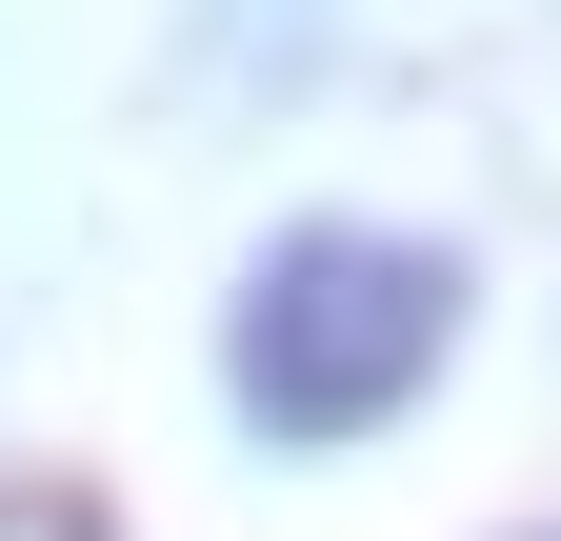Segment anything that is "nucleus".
Returning <instances> with one entry per match:
<instances>
[{
    "label": "nucleus",
    "instance_id": "1",
    "mask_svg": "<svg viewBox=\"0 0 561 541\" xmlns=\"http://www.w3.org/2000/svg\"><path fill=\"white\" fill-rule=\"evenodd\" d=\"M461 361V241L421 221H280L221 281V422L261 461H362Z\"/></svg>",
    "mask_w": 561,
    "mask_h": 541
},
{
    "label": "nucleus",
    "instance_id": "2",
    "mask_svg": "<svg viewBox=\"0 0 561 541\" xmlns=\"http://www.w3.org/2000/svg\"><path fill=\"white\" fill-rule=\"evenodd\" d=\"M541 541H561V521H541Z\"/></svg>",
    "mask_w": 561,
    "mask_h": 541
}]
</instances>
